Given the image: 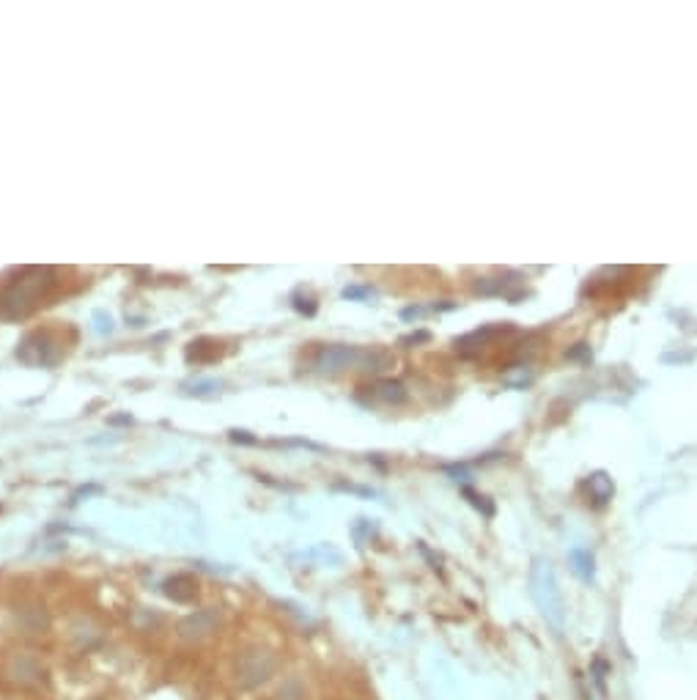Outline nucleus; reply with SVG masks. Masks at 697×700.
<instances>
[{"label":"nucleus","mask_w":697,"mask_h":700,"mask_svg":"<svg viewBox=\"0 0 697 700\" xmlns=\"http://www.w3.org/2000/svg\"><path fill=\"white\" fill-rule=\"evenodd\" d=\"M165 591H168V596H174L176 601H187L193 599L195 593V582L190 579V577H174L171 582H165Z\"/></svg>","instance_id":"6e6552de"},{"label":"nucleus","mask_w":697,"mask_h":700,"mask_svg":"<svg viewBox=\"0 0 697 700\" xmlns=\"http://www.w3.org/2000/svg\"><path fill=\"white\" fill-rule=\"evenodd\" d=\"M274 668H277V659H274L272 651L250 648L236 659L234 678L242 689H258L261 684H267L274 675Z\"/></svg>","instance_id":"f03ea898"},{"label":"nucleus","mask_w":697,"mask_h":700,"mask_svg":"<svg viewBox=\"0 0 697 700\" xmlns=\"http://www.w3.org/2000/svg\"><path fill=\"white\" fill-rule=\"evenodd\" d=\"M379 396L387 401H404L406 399V393H404V387H401L399 382H379Z\"/></svg>","instance_id":"9d476101"},{"label":"nucleus","mask_w":697,"mask_h":700,"mask_svg":"<svg viewBox=\"0 0 697 700\" xmlns=\"http://www.w3.org/2000/svg\"><path fill=\"white\" fill-rule=\"evenodd\" d=\"M42 675H44V665L33 651H17L6 662V681L14 684V687L28 689V687L39 684Z\"/></svg>","instance_id":"7ed1b4c3"},{"label":"nucleus","mask_w":697,"mask_h":700,"mask_svg":"<svg viewBox=\"0 0 697 700\" xmlns=\"http://www.w3.org/2000/svg\"><path fill=\"white\" fill-rule=\"evenodd\" d=\"M50 286H52L50 270H28V272H23L17 280H11L0 291V316L3 319H17V316L30 313Z\"/></svg>","instance_id":"f257e3e1"},{"label":"nucleus","mask_w":697,"mask_h":700,"mask_svg":"<svg viewBox=\"0 0 697 700\" xmlns=\"http://www.w3.org/2000/svg\"><path fill=\"white\" fill-rule=\"evenodd\" d=\"M17 624L25 634H39L42 629H47V612L39 604H23L17 610Z\"/></svg>","instance_id":"0eeeda50"},{"label":"nucleus","mask_w":697,"mask_h":700,"mask_svg":"<svg viewBox=\"0 0 697 700\" xmlns=\"http://www.w3.org/2000/svg\"><path fill=\"white\" fill-rule=\"evenodd\" d=\"M220 624V612L217 610H198V612H193V615H187L181 624H178V637L181 640H203V637H209L214 629Z\"/></svg>","instance_id":"39448f33"},{"label":"nucleus","mask_w":697,"mask_h":700,"mask_svg":"<svg viewBox=\"0 0 697 700\" xmlns=\"http://www.w3.org/2000/svg\"><path fill=\"white\" fill-rule=\"evenodd\" d=\"M50 335L47 332H33L28 335L25 341L20 344L17 349V357L28 363V366H50L52 360L58 357V351H50Z\"/></svg>","instance_id":"423d86ee"},{"label":"nucleus","mask_w":697,"mask_h":700,"mask_svg":"<svg viewBox=\"0 0 697 700\" xmlns=\"http://www.w3.org/2000/svg\"><path fill=\"white\" fill-rule=\"evenodd\" d=\"M305 698V684L299 675H289L283 678L280 689H277V700H302Z\"/></svg>","instance_id":"1a4fd4ad"},{"label":"nucleus","mask_w":697,"mask_h":700,"mask_svg":"<svg viewBox=\"0 0 697 700\" xmlns=\"http://www.w3.org/2000/svg\"><path fill=\"white\" fill-rule=\"evenodd\" d=\"M374 354H371V351L354 349V346H324V349L316 354L313 366H316V371H322V374H335V371H344L348 366H363V360H371Z\"/></svg>","instance_id":"20e7f679"}]
</instances>
